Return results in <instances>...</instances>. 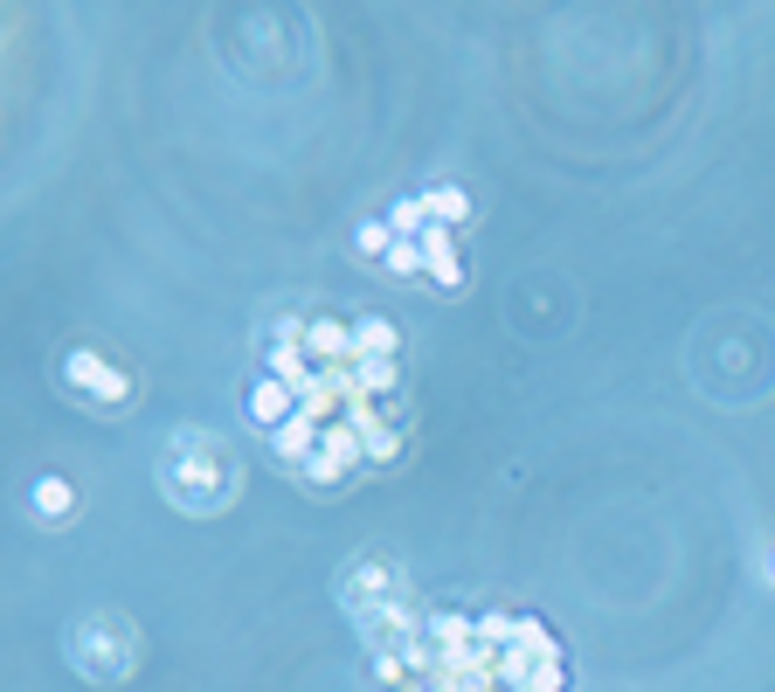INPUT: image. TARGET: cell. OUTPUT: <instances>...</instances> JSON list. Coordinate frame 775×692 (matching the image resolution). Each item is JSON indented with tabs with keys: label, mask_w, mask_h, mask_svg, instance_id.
Instances as JSON below:
<instances>
[{
	"label": "cell",
	"mask_w": 775,
	"mask_h": 692,
	"mask_svg": "<svg viewBox=\"0 0 775 692\" xmlns=\"http://www.w3.org/2000/svg\"><path fill=\"white\" fill-rule=\"evenodd\" d=\"M70 665L90 671V679H125L139 665V630L111 609H90L77 630H70Z\"/></svg>",
	"instance_id": "cell-2"
},
{
	"label": "cell",
	"mask_w": 775,
	"mask_h": 692,
	"mask_svg": "<svg viewBox=\"0 0 775 692\" xmlns=\"http://www.w3.org/2000/svg\"><path fill=\"white\" fill-rule=\"evenodd\" d=\"M70 506H77V492H70V478H35V513H42V519H63Z\"/></svg>",
	"instance_id": "cell-6"
},
{
	"label": "cell",
	"mask_w": 775,
	"mask_h": 692,
	"mask_svg": "<svg viewBox=\"0 0 775 692\" xmlns=\"http://www.w3.org/2000/svg\"><path fill=\"white\" fill-rule=\"evenodd\" d=\"M423 194H409V201H388V229L395 236H402V242H415V236H423Z\"/></svg>",
	"instance_id": "cell-7"
},
{
	"label": "cell",
	"mask_w": 775,
	"mask_h": 692,
	"mask_svg": "<svg viewBox=\"0 0 775 692\" xmlns=\"http://www.w3.org/2000/svg\"><path fill=\"white\" fill-rule=\"evenodd\" d=\"M388 270H395V277H415V270H423V242H402V236H395V242H388Z\"/></svg>",
	"instance_id": "cell-8"
},
{
	"label": "cell",
	"mask_w": 775,
	"mask_h": 692,
	"mask_svg": "<svg viewBox=\"0 0 775 692\" xmlns=\"http://www.w3.org/2000/svg\"><path fill=\"white\" fill-rule=\"evenodd\" d=\"M63 388H77V395L98 402V408H111V402L132 395V381L104 361V353H90V347H70V353H63Z\"/></svg>",
	"instance_id": "cell-3"
},
{
	"label": "cell",
	"mask_w": 775,
	"mask_h": 692,
	"mask_svg": "<svg viewBox=\"0 0 775 692\" xmlns=\"http://www.w3.org/2000/svg\"><path fill=\"white\" fill-rule=\"evenodd\" d=\"M415 242H423V270L437 277L443 291H458V285H464V264H458V242H450L443 229H423V236H415Z\"/></svg>",
	"instance_id": "cell-4"
},
{
	"label": "cell",
	"mask_w": 775,
	"mask_h": 692,
	"mask_svg": "<svg viewBox=\"0 0 775 692\" xmlns=\"http://www.w3.org/2000/svg\"><path fill=\"white\" fill-rule=\"evenodd\" d=\"M361 250H382V256H388V222H367V229H361Z\"/></svg>",
	"instance_id": "cell-9"
},
{
	"label": "cell",
	"mask_w": 775,
	"mask_h": 692,
	"mask_svg": "<svg viewBox=\"0 0 775 692\" xmlns=\"http://www.w3.org/2000/svg\"><path fill=\"white\" fill-rule=\"evenodd\" d=\"M160 492L174 499L180 513H222L242 492V464H236V451L222 437L180 429V437L160 451Z\"/></svg>",
	"instance_id": "cell-1"
},
{
	"label": "cell",
	"mask_w": 775,
	"mask_h": 692,
	"mask_svg": "<svg viewBox=\"0 0 775 692\" xmlns=\"http://www.w3.org/2000/svg\"><path fill=\"white\" fill-rule=\"evenodd\" d=\"M423 209H429L437 229H458V222H471V194H464V187H429Z\"/></svg>",
	"instance_id": "cell-5"
}]
</instances>
